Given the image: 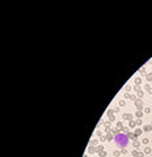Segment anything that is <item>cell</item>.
Instances as JSON below:
<instances>
[{"label": "cell", "instance_id": "1", "mask_svg": "<svg viewBox=\"0 0 152 157\" xmlns=\"http://www.w3.org/2000/svg\"><path fill=\"white\" fill-rule=\"evenodd\" d=\"M114 142L120 148H125L128 144V142H130V139H128V136L125 135V134H118V135H115V137H114Z\"/></svg>", "mask_w": 152, "mask_h": 157}]
</instances>
